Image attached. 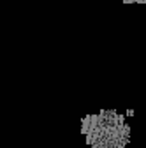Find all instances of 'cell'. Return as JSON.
Returning a JSON list of instances; mask_svg holds the SVG:
<instances>
[{
  "instance_id": "1",
  "label": "cell",
  "mask_w": 146,
  "mask_h": 148,
  "mask_svg": "<svg viewBox=\"0 0 146 148\" xmlns=\"http://www.w3.org/2000/svg\"><path fill=\"white\" fill-rule=\"evenodd\" d=\"M81 134L92 148H125L130 141V127L121 113L102 109L81 118Z\"/></svg>"
},
{
  "instance_id": "2",
  "label": "cell",
  "mask_w": 146,
  "mask_h": 148,
  "mask_svg": "<svg viewBox=\"0 0 146 148\" xmlns=\"http://www.w3.org/2000/svg\"><path fill=\"white\" fill-rule=\"evenodd\" d=\"M125 4H146V0H123Z\"/></svg>"
}]
</instances>
